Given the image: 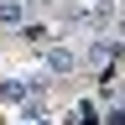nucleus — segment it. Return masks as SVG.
I'll use <instances>...</instances> for the list:
<instances>
[{
  "instance_id": "0eeeda50",
  "label": "nucleus",
  "mask_w": 125,
  "mask_h": 125,
  "mask_svg": "<svg viewBox=\"0 0 125 125\" xmlns=\"http://www.w3.org/2000/svg\"><path fill=\"white\" fill-rule=\"evenodd\" d=\"M104 125H125V104H115V109H109V115H104Z\"/></svg>"
},
{
  "instance_id": "f03ea898",
  "label": "nucleus",
  "mask_w": 125,
  "mask_h": 125,
  "mask_svg": "<svg viewBox=\"0 0 125 125\" xmlns=\"http://www.w3.org/2000/svg\"><path fill=\"white\" fill-rule=\"evenodd\" d=\"M42 68L52 78H68V73H78V52L68 42H52V47H42Z\"/></svg>"
},
{
  "instance_id": "20e7f679",
  "label": "nucleus",
  "mask_w": 125,
  "mask_h": 125,
  "mask_svg": "<svg viewBox=\"0 0 125 125\" xmlns=\"http://www.w3.org/2000/svg\"><path fill=\"white\" fill-rule=\"evenodd\" d=\"M89 62H94L99 73H109V62H115V42H104V37H99V42L89 47Z\"/></svg>"
},
{
  "instance_id": "423d86ee",
  "label": "nucleus",
  "mask_w": 125,
  "mask_h": 125,
  "mask_svg": "<svg viewBox=\"0 0 125 125\" xmlns=\"http://www.w3.org/2000/svg\"><path fill=\"white\" fill-rule=\"evenodd\" d=\"M68 125H99V104H94V99H78L73 104V120Z\"/></svg>"
},
{
  "instance_id": "7ed1b4c3",
  "label": "nucleus",
  "mask_w": 125,
  "mask_h": 125,
  "mask_svg": "<svg viewBox=\"0 0 125 125\" xmlns=\"http://www.w3.org/2000/svg\"><path fill=\"white\" fill-rule=\"evenodd\" d=\"M26 21H31L26 0H0V26L5 31H26Z\"/></svg>"
},
{
  "instance_id": "f257e3e1",
  "label": "nucleus",
  "mask_w": 125,
  "mask_h": 125,
  "mask_svg": "<svg viewBox=\"0 0 125 125\" xmlns=\"http://www.w3.org/2000/svg\"><path fill=\"white\" fill-rule=\"evenodd\" d=\"M47 94V78H0V104H26Z\"/></svg>"
},
{
  "instance_id": "39448f33",
  "label": "nucleus",
  "mask_w": 125,
  "mask_h": 125,
  "mask_svg": "<svg viewBox=\"0 0 125 125\" xmlns=\"http://www.w3.org/2000/svg\"><path fill=\"white\" fill-rule=\"evenodd\" d=\"M21 37H26V42H37V47H52V42H57V31L47 26V21H26V31H21Z\"/></svg>"
}]
</instances>
